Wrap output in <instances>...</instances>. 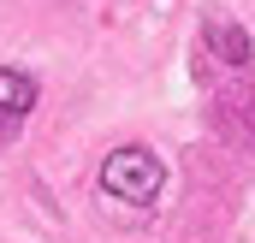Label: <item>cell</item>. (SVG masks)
I'll return each mask as SVG.
<instances>
[{"label":"cell","mask_w":255,"mask_h":243,"mask_svg":"<svg viewBox=\"0 0 255 243\" xmlns=\"http://www.w3.org/2000/svg\"><path fill=\"white\" fill-rule=\"evenodd\" d=\"M160 184H166L160 154H148V148H136V142L113 148V154L101 160V190H107L113 202H154Z\"/></svg>","instance_id":"1"},{"label":"cell","mask_w":255,"mask_h":243,"mask_svg":"<svg viewBox=\"0 0 255 243\" xmlns=\"http://www.w3.org/2000/svg\"><path fill=\"white\" fill-rule=\"evenodd\" d=\"M30 107H36V77L18 71V65H6L0 71V136H12L18 124L30 119Z\"/></svg>","instance_id":"2"}]
</instances>
